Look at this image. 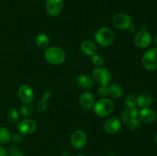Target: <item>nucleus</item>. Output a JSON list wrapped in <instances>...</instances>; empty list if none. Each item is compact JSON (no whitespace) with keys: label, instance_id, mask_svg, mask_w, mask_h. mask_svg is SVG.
Returning a JSON list of instances; mask_svg holds the SVG:
<instances>
[{"label":"nucleus","instance_id":"nucleus-1","mask_svg":"<svg viewBox=\"0 0 157 156\" xmlns=\"http://www.w3.org/2000/svg\"><path fill=\"white\" fill-rule=\"evenodd\" d=\"M46 61L52 65H59L66 60V53L61 47L58 46L48 47L44 52Z\"/></svg>","mask_w":157,"mask_h":156},{"label":"nucleus","instance_id":"nucleus-2","mask_svg":"<svg viewBox=\"0 0 157 156\" xmlns=\"http://www.w3.org/2000/svg\"><path fill=\"white\" fill-rule=\"evenodd\" d=\"M95 41L101 47H109L115 40V35L113 31L107 27H102L98 29L94 35Z\"/></svg>","mask_w":157,"mask_h":156},{"label":"nucleus","instance_id":"nucleus-3","mask_svg":"<svg viewBox=\"0 0 157 156\" xmlns=\"http://www.w3.org/2000/svg\"><path fill=\"white\" fill-rule=\"evenodd\" d=\"M93 107L94 112L97 116L100 117H107L113 113L114 104L109 98L103 97L97 102H94Z\"/></svg>","mask_w":157,"mask_h":156},{"label":"nucleus","instance_id":"nucleus-4","mask_svg":"<svg viewBox=\"0 0 157 156\" xmlns=\"http://www.w3.org/2000/svg\"><path fill=\"white\" fill-rule=\"evenodd\" d=\"M141 63L146 70H157V47H152L147 50L143 55Z\"/></svg>","mask_w":157,"mask_h":156},{"label":"nucleus","instance_id":"nucleus-5","mask_svg":"<svg viewBox=\"0 0 157 156\" xmlns=\"http://www.w3.org/2000/svg\"><path fill=\"white\" fill-rule=\"evenodd\" d=\"M92 78L99 86H108L111 80L112 75L107 68L98 67L92 71Z\"/></svg>","mask_w":157,"mask_h":156},{"label":"nucleus","instance_id":"nucleus-6","mask_svg":"<svg viewBox=\"0 0 157 156\" xmlns=\"http://www.w3.org/2000/svg\"><path fill=\"white\" fill-rule=\"evenodd\" d=\"M17 130L18 133L22 136H29L35 132L37 128V124L33 119L25 118L21 119L17 123Z\"/></svg>","mask_w":157,"mask_h":156},{"label":"nucleus","instance_id":"nucleus-7","mask_svg":"<svg viewBox=\"0 0 157 156\" xmlns=\"http://www.w3.org/2000/svg\"><path fill=\"white\" fill-rule=\"evenodd\" d=\"M152 35L147 30H141L135 35L134 44L140 49H146L151 44Z\"/></svg>","mask_w":157,"mask_h":156},{"label":"nucleus","instance_id":"nucleus-8","mask_svg":"<svg viewBox=\"0 0 157 156\" xmlns=\"http://www.w3.org/2000/svg\"><path fill=\"white\" fill-rule=\"evenodd\" d=\"M87 142V134L81 129L76 130L72 133L70 139L71 145L75 149H81L86 145Z\"/></svg>","mask_w":157,"mask_h":156},{"label":"nucleus","instance_id":"nucleus-9","mask_svg":"<svg viewBox=\"0 0 157 156\" xmlns=\"http://www.w3.org/2000/svg\"><path fill=\"white\" fill-rule=\"evenodd\" d=\"M113 24L120 30L129 29L132 25V18L127 13H118L113 18Z\"/></svg>","mask_w":157,"mask_h":156},{"label":"nucleus","instance_id":"nucleus-10","mask_svg":"<svg viewBox=\"0 0 157 156\" xmlns=\"http://www.w3.org/2000/svg\"><path fill=\"white\" fill-rule=\"evenodd\" d=\"M64 8L63 0H47L45 3L46 12L50 16L55 17L61 13Z\"/></svg>","mask_w":157,"mask_h":156},{"label":"nucleus","instance_id":"nucleus-11","mask_svg":"<svg viewBox=\"0 0 157 156\" xmlns=\"http://www.w3.org/2000/svg\"><path fill=\"white\" fill-rule=\"evenodd\" d=\"M18 96L23 103H31L34 100L35 93L32 87L27 84H23L18 89Z\"/></svg>","mask_w":157,"mask_h":156},{"label":"nucleus","instance_id":"nucleus-12","mask_svg":"<svg viewBox=\"0 0 157 156\" xmlns=\"http://www.w3.org/2000/svg\"><path fill=\"white\" fill-rule=\"evenodd\" d=\"M122 123L121 119L117 117L109 118L105 121L104 125V129L107 134L113 135L116 134L121 130Z\"/></svg>","mask_w":157,"mask_h":156},{"label":"nucleus","instance_id":"nucleus-13","mask_svg":"<svg viewBox=\"0 0 157 156\" xmlns=\"http://www.w3.org/2000/svg\"><path fill=\"white\" fill-rule=\"evenodd\" d=\"M138 119L144 123H152L157 119V113L153 109L147 107L143 108L139 111Z\"/></svg>","mask_w":157,"mask_h":156},{"label":"nucleus","instance_id":"nucleus-14","mask_svg":"<svg viewBox=\"0 0 157 156\" xmlns=\"http://www.w3.org/2000/svg\"><path fill=\"white\" fill-rule=\"evenodd\" d=\"M81 50L84 55L92 57L98 54V47L94 41L90 40H85L81 44Z\"/></svg>","mask_w":157,"mask_h":156},{"label":"nucleus","instance_id":"nucleus-15","mask_svg":"<svg viewBox=\"0 0 157 156\" xmlns=\"http://www.w3.org/2000/svg\"><path fill=\"white\" fill-rule=\"evenodd\" d=\"M79 102L83 108L90 110L94 105V97L90 92H84L80 95Z\"/></svg>","mask_w":157,"mask_h":156},{"label":"nucleus","instance_id":"nucleus-16","mask_svg":"<svg viewBox=\"0 0 157 156\" xmlns=\"http://www.w3.org/2000/svg\"><path fill=\"white\" fill-rule=\"evenodd\" d=\"M77 84L79 87L84 89V90H90L94 86L93 79L87 75H81L78 76L76 80Z\"/></svg>","mask_w":157,"mask_h":156},{"label":"nucleus","instance_id":"nucleus-17","mask_svg":"<svg viewBox=\"0 0 157 156\" xmlns=\"http://www.w3.org/2000/svg\"><path fill=\"white\" fill-rule=\"evenodd\" d=\"M153 102V97L149 93H142L137 96V106L142 109L150 107Z\"/></svg>","mask_w":157,"mask_h":156},{"label":"nucleus","instance_id":"nucleus-18","mask_svg":"<svg viewBox=\"0 0 157 156\" xmlns=\"http://www.w3.org/2000/svg\"><path fill=\"white\" fill-rule=\"evenodd\" d=\"M108 95L114 99H119L124 95V89L117 84H110L108 86Z\"/></svg>","mask_w":157,"mask_h":156},{"label":"nucleus","instance_id":"nucleus-19","mask_svg":"<svg viewBox=\"0 0 157 156\" xmlns=\"http://www.w3.org/2000/svg\"><path fill=\"white\" fill-rule=\"evenodd\" d=\"M139 111L136 107H133V108H126L124 110V111L123 112L122 114V120L124 121V122L127 123V121L130 119H132V118H138V114H139Z\"/></svg>","mask_w":157,"mask_h":156},{"label":"nucleus","instance_id":"nucleus-20","mask_svg":"<svg viewBox=\"0 0 157 156\" xmlns=\"http://www.w3.org/2000/svg\"><path fill=\"white\" fill-rule=\"evenodd\" d=\"M35 43H36L37 46L41 49H47L49 47V44H50V39H49L48 36L46 34H39L37 35L36 38H35Z\"/></svg>","mask_w":157,"mask_h":156},{"label":"nucleus","instance_id":"nucleus-21","mask_svg":"<svg viewBox=\"0 0 157 156\" xmlns=\"http://www.w3.org/2000/svg\"><path fill=\"white\" fill-rule=\"evenodd\" d=\"M12 139V134L8 128L0 127V145L9 143Z\"/></svg>","mask_w":157,"mask_h":156},{"label":"nucleus","instance_id":"nucleus-22","mask_svg":"<svg viewBox=\"0 0 157 156\" xmlns=\"http://www.w3.org/2000/svg\"><path fill=\"white\" fill-rule=\"evenodd\" d=\"M33 106L30 103H25L20 110V114L25 118H29L33 114Z\"/></svg>","mask_w":157,"mask_h":156},{"label":"nucleus","instance_id":"nucleus-23","mask_svg":"<svg viewBox=\"0 0 157 156\" xmlns=\"http://www.w3.org/2000/svg\"><path fill=\"white\" fill-rule=\"evenodd\" d=\"M124 102H125V105L127 106L128 108L136 107V106H137V97H136L134 94L129 93V94H127V96H125Z\"/></svg>","mask_w":157,"mask_h":156},{"label":"nucleus","instance_id":"nucleus-24","mask_svg":"<svg viewBox=\"0 0 157 156\" xmlns=\"http://www.w3.org/2000/svg\"><path fill=\"white\" fill-rule=\"evenodd\" d=\"M7 117L10 122H16L19 119V113L15 108H10L7 112Z\"/></svg>","mask_w":157,"mask_h":156},{"label":"nucleus","instance_id":"nucleus-25","mask_svg":"<svg viewBox=\"0 0 157 156\" xmlns=\"http://www.w3.org/2000/svg\"><path fill=\"white\" fill-rule=\"evenodd\" d=\"M140 121L138 118H132L130 119L127 122V128L131 131H135V130L138 129L140 126Z\"/></svg>","mask_w":157,"mask_h":156},{"label":"nucleus","instance_id":"nucleus-26","mask_svg":"<svg viewBox=\"0 0 157 156\" xmlns=\"http://www.w3.org/2000/svg\"><path fill=\"white\" fill-rule=\"evenodd\" d=\"M91 63L94 65L96 66V67H101V66L104 64V59L101 54H94V56L91 57Z\"/></svg>","mask_w":157,"mask_h":156},{"label":"nucleus","instance_id":"nucleus-27","mask_svg":"<svg viewBox=\"0 0 157 156\" xmlns=\"http://www.w3.org/2000/svg\"><path fill=\"white\" fill-rule=\"evenodd\" d=\"M9 156H24V154L18 149L15 145H12L9 147Z\"/></svg>","mask_w":157,"mask_h":156},{"label":"nucleus","instance_id":"nucleus-28","mask_svg":"<svg viewBox=\"0 0 157 156\" xmlns=\"http://www.w3.org/2000/svg\"><path fill=\"white\" fill-rule=\"evenodd\" d=\"M98 94L103 97L107 96L108 95V86H100L98 87Z\"/></svg>","mask_w":157,"mask_h":156},{"label":"nucleus","instance_id":"nucleus-29","mask_svg":"<svg viewBox=\"0 0 157 156\" xmlns=\"http://www.w3.org/2000/svg\"><path fill=\"white\" fill-rule=\"evenodd\" d=\"M11 140L15 144L21 143L23 140L22 135H21L20 133H15V134L12 135V139Z\"/></svg>","mask_w":157,"mask_h":156},{"label":"nucleus","instance_id":"nucleus-30","mask_svg":"<svg viewBox=\"0 0 157 156\" xmlns=\"http://www.w3.org/2000/svg\"><path fill=\"white\" fill-rule=\"evenodd\" d=\"M0 156H9L8 150L2 145H0Z\"/></svg>","mask_w":157,"mask_h":156},{"label":"nucleus","instance_id":"nucleus-31","mask_svg":"<svg viewBox=\"0 0 157 156\" xmlns=\"http://www.w3.org/2000/svg\"><path fill=\"white\" fill-rule=\"evenodd\" d=\"M62 156H70V155H69V153L67 152V151L64 150V151H62Z\"/></svg>","mask_w":157,"mask_h":156},{"label":"nucleus","instance_id":"nucleus-32","mask_svg":"<svg viewBox=\"0 0 157 156\" xmlns=\"http://www.w3.org/2000/svg\"><path fill=\"white\" fill-rule=\"evenodd\" d=\"M155 43H156V44L157 46V34L156 35V36H155Z\"/></svg>","mask_w":157,"mask_h":156},{"label":"nucleus","instance_id":"nucleus-33","mask_svg":"<svg viewBox=\"0 0 157 156\" xmlns=\"http://www.w3.org/2000/svg\"><path fill=\"white\" fill-rule=\"evenodd\" d=\"M155 140H156V142L157 143V132L156 133V136H155Z\"/></svg>","mask_w":157,"mask_h":156},{"label":"nucleus","instance_id":"nucleus-34","mask_svg":"<svg viewBox=\"0 0 157 156\" xmlns=\"http://www.w3.org/2000/svg\"><path fill=\"white\" fill-rule=\"evenodd\" d=\"M76 156H87V155H85V154H78V155H76Z\"/></svg>","mask_w":157,"mask_h":156},{"label":"nucleus","instance_id":"nucleus-35","mask_svg":"<svg viewBox=\"0 0 157 156\" xmlns=\"http://www.w3.org/2000/svg\"><path fill=\"white\" fill-rule=\"evenodd\" d=\"M107 156H117V155H115V154H108V155H107Z\"/></svg>","mask_w":157,"mask_h":156}]
</instances>
